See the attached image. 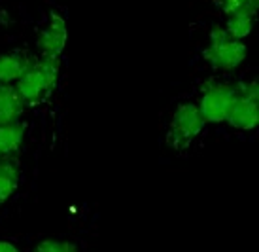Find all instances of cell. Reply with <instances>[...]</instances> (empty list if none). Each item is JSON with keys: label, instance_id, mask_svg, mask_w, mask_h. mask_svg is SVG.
Wrapping results in <instances>:
<instances>
[{"label": "cell", "instance_id": "1", "mask_svg": "<svg viewBox=\"0 0 259 252\" xmlns=\"http://www.w3.org/2000/svg\"><path fill=\"white\" fill-rule=\"evenodd\" d=\"M59 78V59L42 57L38 61H32L29 70L17 80V93L21 95L25 104H36L44 101L48 95L57 86Z\"/></svg>", "mask_w": 259, "mask_h": 252}, {"label": "cell", "instance_id": "2", "mask_svg": "<svg viewBox=\"0 0 259 252\" xmlns=\"http://www.w3.org/2000/svg\"><path fill=\"white\" fill-rule=\"evenodd\" d=\"M248 48L240 40H235L227 34L223 27H214L210 30V44L202 51V57L214 68L233 70L244 63Z\"/></svg>", "mask_w": 259, "mask_h": 252}, {"label": "cell", "instance_id": "3", "mask_svg": "<svg viewBox=\"0 0 259 252\" xmlns=\"http://www.w3.org/2000/svg\"><path fill=\"white\" fill-rule=\"evenodd\" d=\"M204 118L195 102H184L174 110L166 140L172 148H186L204 129Z\"/></svg>", "mask_w": 259, "mask_h": 252}, {"label": "cell", "instance_id": "4", "mask_svg": "<svg viewBox=\"0 0 259 252\" xmlns=\"http://www.w3.org/2000/svg\"><path fill=\"white\" fill-rule=\"evenodd\" d=\"M237 99V89L229 84H216L210 82L202 87L201 104H197L201 110L204 122L222 123L227 122L233 102Z\"/></svg>", "mask_w": 259, "mask_h": 252}, {"label": "cell", "instance_id": "5", "mask_svg": "<svg viewBox=\"0 0 259 252\" xmlns=\"http://www.w3.org/2000/svg\"><path fill=\"white\" fill-rule=\"evenodd\" d=\"M66 23L61 15H51L48 25L38 36V50L42 53V57L48 59H59L66 46Z\"/></svg>", "mask_w": 259, "mask_h": 252}, {"label": "cell", "instance_id": "6", "mask_svg": "<svg viewBox=\"0 0 259 252\" xmlns=\"http://www.w3.org/2000/svg\"><path fill=\"white\" fill-rule=\"evenodd\" d=\"M227 122L238 131H253L259 125V99L246 97L237 91V99L227 116Z\"/></svg>", "mask_w": 259, "mask_h": 252}, {"label": "cell", "instance_id": "7", "mask_svg": "<svg viewBox=\"0 0 259 252\" xmlns=\"http://www.w3.org/2000/svg\"><path fill=\"white\" fill-rule=\"evenodd\" d=\"M32 61L29 55H25L21 51L6 53L0 57V86H10L21 78L25 72L29 70Z\"/></svg>", "mask_w": 259, "mask_h": 252}, {"label": "cell", "instance_id": "8", "mask_svg": "<svg viewBox=\"0 0 259 252\" xmlns=\"http://www.w3.org/2000/svg\"><path fill=\"white\" fill-rule=\"evenodd\" d=\"M25 110V101L14 86H0V125L14 123Z\"/></svg>", "mask_w": 259, "mask_h": 252}, {"label": "cell", "instance_id": "9", "mask_svg": "<svg viewBox=\"0 0 259 252\" xmlns=\"http://www.w3.org/2000/svg\"><path fill=\"white\" fill-rule=\"evenodd\" d=\"M25 127L19 122L0 125V158H8L21 148Z\"/></svg>", "mask_w": 259, "mask_h": 252}, {"label": "cell", "instance_id": "10", "mask_svg": "<svg viewBox=\"0 0 259 252\" xmlns=\"http://www.w3.org/2000/svg\"><path fill=\"white\" fill-rule=\"evenodd\" d=\"M19 184V171L12 161H0V203L8 201Z\"/></svg>", "mask_w": 259, "mask_h": 252}, {"label": "cell", "instance_id": "11", "mask_svg": "<svg viewBox=\"0 0 259 252\" xmlns=\"http://www.w3.org/2000/svg\"><path fill=\"white\" fill-rule=\"evenodd\" d=\"M255 25V15H244V14H231L227 15V23L223 29L227 30V34L235 40H242L252 32Z\"/></svg>", "mask_w": 259, "mask_h": 252}, {"label": "cell", "instance_id": "12", "mask_svg": "<svg viewBox=\"0 0 259 252\" xmlns=\"http://www.w3.org/2000/svg\"><path fill=\"white\" fill-rule=\"evenodd\" d=\"M223 6V12L227 15L231 14H244L255 15L257 14V0H220Z\"/></svg>", "mask_w": 259, "mask_h": 252}, {"label": "cell", "instance_id": "13", "mask_svg": "<svg viewBox=\"0 0 259 252\" xmlns=\"http://www.w3.org/2000/svg\"><path fill=\"white\" fill-rule=\"evenodd\" d=\"M36 252H78V246L63 239H46L38 243Z\"/></svg>", "mask_w": 259, "mask_h": 252}, {"label": "cell", "instance_id": "14", "mask_svg": "<svg viewBox=\"0 0 259 252\" xmlns=\"http://www.w3.org/2000/svg\"><path fill=\"white\" fill-rule=\"evenodd\" d=\"M0 252H19V248L8 241H0Z\"/></svg>", "mask_w": 259, "mask_h": 252}]
</instances>
